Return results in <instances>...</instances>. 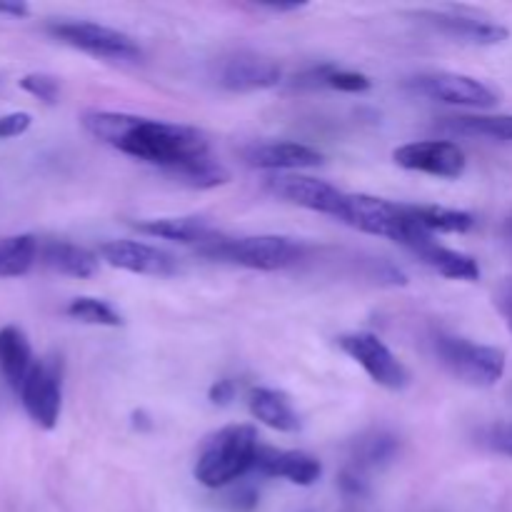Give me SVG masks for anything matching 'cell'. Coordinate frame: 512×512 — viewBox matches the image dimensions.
Segmentation results:
<instances>
[{"label":"cell","mask_w":512,"mask_h":512,"mask_svg":"<svg viewBox=\"0 0 512 512\" xmlns=\"http://www.w3.org/2000/svg\"><path fill=\"white\" fill-rule=\"evenodd\" d=\"M80 123L100 143L135 160L158 165L168 173L210 155L208 138L193 125L115 113V110H85Z\"/></svg>","instance_id":"6da1fadb"},{"label":"cell","mask_w":512,"mask_h":512,"mask_svg":"<svg viewBox=\"0 0 512 512\" xmlns=\"http://www.w3.org/2000/svg\"><path fill=\"white\" fill-rule=\"evenodd\" d=\"M258 450V430L253 425H225L200 448L195 480L208 490L228 488L255 470Z\"/></svg>","instance_id":"7a4b0ae2"},{"label":"cell","mask_w":512,"mask_h":512,"mask_svg":"<svg viewBox=\"0 0 512 512\" xmlns=\"http://www.w3.org/2000/svg\"><path fill=\"white\" fill-rule=\"evenodd\" d=\"M338 220H343L350 228L363 230V233L383 235V238L395 240L410 250H415L425 240L435 238L410 218L405 205L390 203V200L368 193H345V203Z\"/></svg>","instance_id":"3957f363"},{"label":"cell","mask_w":512,"mask_h":512,"mask_svg":"<svg viewBox=\"0 0 512 512\" xmlns=\"http://www.w3.org/2000/svg\"><path fill=\"white\" fill-rule=\"evenodd\" d=\"M198 253L220 263L273 273L298 263L305 248L298 240L285 235H245V238H220L205 248H198Z\"/></svg>","instance_id":"277c9868"},{"label":"cell","mask_w":512,"mask_h":512,"mask_svg":"<svg viewBox=\"0 0 512 512\" xmlns=\"http://www.w3.org/2000/svg\"><path fill=\"white\" fill-rule=\"evenodd\" d=\"M435 355L455 380L470 388H495L508 368L503 350L495 345L473 343L460 335H435Z\"/></svg>","instance_id":"5b68a950"},{"label":"cell","mask_w":512,"mask_h":512,"mask_svg":"<svg viewBox=\"0 0 512 512\" xmlns=\"http://www.w3.org/2000/svg\"><path fill=\"white\" fill-rule=\"evenodd\" d=\"M50 33L70 48H78L93 58L113 60V63H138L143 60V48L128 33L90 20H63L50 25Z\"/></svg>","instance_id":"8992f818"},{"label":"cell","mask_w":512,"mask_h":512,"mask_svg":"<svg viewBox=\"0 0 512 512\" xmlns=\"http://www.w3.org/2000/svg\"><path fill=\"white\" fill-rule=\"evenodd\" d=\"M338 345L380 388L398 393L410 385V373L403 360L375 333H345L338 338Z\"/></svg>","instance_id":"52a82bcc"},{"label":"cell","mask_w":512,"mask_h":512,"mask_svg":"<svg viewBox=\"0 0 512 512\" xmlns=\"http://www.w3.org/2000/svg\"><path fill=\"white\" fill-rule=\"evenodd\" d=\"M20 403L38 428L53 430L63 410V368L55 358L35 360L20 388Z\"/></svg>","instance_id":"ba28073f"},{"label":"cell","mask_w":512,"mask_h":512,"mask_svg":"<svg viewBox=\"0 0 512 512\" xmlns=\"http://www.w3.org/2000/svg\"><path fill=\"white\" fill-rule=\"evenodd\" d=\"M413 88L425 98L440 100L445 105H460V108L488 110L500 103V95L488 83L473 75L450 73V70L418 75L413 80Z\"/></svg>","instance_id":"9c48e42d"},{"label":"cell","mask_w":512,"mask_h":512,"mask_svg":"<svg viewBox=\"0 0 512 512\" xmlns=\"http://www.w3.org/2000/svg\"><path fill=\"white\" fill-rule=\"evenodd\" d=\"M265 188L285 203L313 210V213L333 215V218H340L345 203L343 190L303 173H275L265 180Z\"/></svg>","instance_id":"30bf717a"},{"label":"cell","mask_w":512,"mask_h":512,"mask_svg":"<svg viewBox=\"0 0 512 512\" xmlns=\"http://www.w3.org/2000/svg\"><path fill=\"white\" fill-rule=\"evenodd\" d=\"M395 165L415 173L435 175V178L455 180L468 168L465 150L450 140H418V143H405L393 150Z\"/></svg>","instance_id":"8fae6325"},{"label":"cell","mask_w":512,"mask_h":512,"mask_svg":"<svg viewBox=\"0 0 512 512\" xmlns=\"http://www.w3.org/2000/svg\"><path fill=\"white\" fill-rule=\"evenodd\" d=\"M418 18L438 28L440 33L470 45H500L510 38V30L503 23L485 18L465 8H443V10H418Z\"/></svg>","instance_id":"7c38bea8"},{"label":"cell","mask_w":512,"mask_h":512,"mask_svg":"<svg viewBox=\"0 0 512 512\" xmlns=\"http://www.w3.org/2000/svg\"><path fill=\"white\" fill-rule=\"evenodd\" d=\"M283 70L268 55L253 53V50H238L220 60L218 83L230 93H255L280 85Z\"/></svg>","instance_id":"4fadbf2b"},{"label":"cell","mask_w":512,"mask_h":512,"mask_svg":"<svg viewBox=\"0 0 512 512\" xmlns=\"http://www.w3.org/2000/svg\"><path fill=\"white\" fill-rule=\"evenodd\" d=\"M100 258L113 268L135 275H153L165 278L178 270V263L170 253L155 248V245L138 243V240H108L98 248Z\"/></svg>","instance_id":"5bb4252c"},{"label":"cell","mask_w":512,"mask_h":512,"mask_svg":"<svg viewBox=\"0 0 512 512\" xmlns=\"http://www.w3.org/2000/svg\"><path fill=\"white\" fill-rule=\"evenodd\" d=\"M243 160L250 168L273 170V173H298L303 168H315L323 163V153L295 140H273L255 143L243 150Z\"/></svg>","instance_id":"9a60e30c"},{"label":"cell","mask_w":512,"mask_h":512,"mask_svg":"<svg viewBox=\"0 0 512 512\" xmlns=\"http://www.w3.org/2000/svg\"><path fill=\"white\" fill-rule=\"evenodd\" d=\"M255 470L265 478H283L300 488H310L323 475V463L305 450H280L260 445Z\"/></svg>","instance_id":"2e32d148"},{"label":"cell","mask_w":512,"mask_h":512,"mask_svg":"<svg viewBox=\"0 0 512 512\" xmlns=\"http://www.w3.org/2000/svg\"><path fill=\"white\" fill-rule=\"evenodd\" d=\"M133 228L143 235L175 240V243H185V245H198V248H205V245L223 238V235L208 223V220L198 218V215H180V218H148V220H138V223H133Z\"/></svg>","instance_id":"e0dca14e"},{"label":"cell","mask_w":512,"mask_h":512,"mask_svg":"<svg viewBox=\"0 0 512 512\" xmlns=\"http://www.w3.org/2000/svg\"><path fill=\"white\" fill-rule=\"evenodd\" d=\"M248 408L255 420L278 430V433H298L300 425H303L293 400L283 390L253 388L248 393Z\"/></svg>","instance_id":"ac0fdd59"},{"label":"cell","mask_w":512,"mask_h":512,"mask_svg":"<svg viewBox=\"0 0 512 512\" xmlns=\"http://www.w3.org/2000/svg\"><path fill=\"white\" fill-rule=\"evenodd\" d=\"M33 365L35 358L28 335L15 325L0 328V373H3L5 383L20 393Z\"/></svg>","instance_id":"d6986e66"},{"label":"cell","mask_w":512,"mask_h":512,"mask_svg":"<svg viewBox=\"0 0 512 512\" xmlns=\"http://www.w3.org/2000/svg\"><path fill=\"white\" fill-rule=\"evenodd\" d=\"M413 253L418 255L428 268H433L435 273L443 275V278L448 280H465V283H473V280L480 278V265L473 255L445 248V245H440L435 238L420 243Z\"/></svg>","instance_id":"ffe728a7"},{"label":"cell","mask_w":512,"mask_h":512,"mask_svg":"<svg viewBox=\"0 0 512 512\" xmlns=\"http://www.w3.org/2000/svg\"><path fill=\"white\" fill-rule=\"evenodd\" d=\"M40 260L50 270L68 278H90L98 270V255L68 240H50L40 248Z\"/></svg>","instance_id":"44dd1931"},{"label":"cell","mask_w":512,"mask_h":512,"mask_svg":"<svg viewBox=\"0 0 512 512\" xmlns=\"http://www.w3.org/2000/svg\"><path fill=\"white\" fill-rule=\"evenodd\" d=\"M410 218L425 230V233H468L475 228V218L465 210L440 208V205H405Z\"/></svg>","instance_id":"7402d4cb"},{"label":"cell","mask_w":512,"mask_h":512,"mask_svg":"<svg viewBox=\"0 0 512 512\" xmlns=\"http://www.w3.org/2000/svg\"><path fill=\"white\" fill-rule=\"evenodd\" d=\"M40 258V245L35 235L20 233L0 238V278H20Z\"/></svg>","instance_id":"603a6c76"},{"label":"cell","mask_w":512,"mask_h":512,"mask_svg":"<svg viewBox=\"0 0 512 512\" xmlns=\"http://www.w3.org/2000/svg\"><path fill=\"white\" fill-rule=\"evenodd\" d=\"M298 85H310V88H330L340 90V93H365L373 88V80L355 70H340L335 65H318V68L308 70L300 75Z\"/></svg>","instance_id":"cb8c5ba5"},{"label":"cell","mask_w":512,"mask_h":512,"mask_svg":"<svg viewBox=\"0 0 512 512\" xmlns=\"http://www.w3.org/2000/svg\"><path fill=\"white\" fill-rule=\"evenodd\" d=\"M400 453V440L395 438L388 430H370L368 435L355 440L353 448V460L358 468H380V465L395 460V455Z\"/></svg>","instance_id":"d4e9b609"},{"label":"cell","mask_w":512,"mask_h":512,"mask_svg":"<svg viewBox=\"0 0 512 512\" xmlns=\"http://www.w3.org/2000/svg\"><path fill=\"white\" fill-rule=\"evenodd\" d=\"M173 175L178 183L188 185V188L195 190H210L218 188V185H225L230 180V173L213 158V155H205V158L195 160V163L185 165V168L173 170Z\"/></svg>","instance_id":"484cf974"},{"label":"cell","mask_w":512,"mask_h":512,"mask_svg":"<svg viewBox=\"0 0 512 512\" xmlns=\"http://www.w3.org/2000/svg\"><path fill=\"white\" fill-rule=\"evenodd\" d=\"M65 315L78 323L85 325H100V328H120L123 325V315L100 298H75L65 308Z\"/></svg>","instance_id":"4316f807"},{"label":"cell","mask_w":512,"mask_h":512,"mask_svg":"<svg viewBox=\"0 0 512 512\" xmlns=\"http://www.w3.org/2000/svg\"><path fill=\"white\" fill-rule=\"evenodd\" d=\"M455 128L463 133L485 135V138L495 140H512V113L503 115H463V118H453Z\"/></svg>","instance_id":"83f0119b"},{"label":"cell","mask_w":512,"mask_h":512,"mask_svg":"<svg viewBox=\"0 0 512 512\" xmlns=\"http://www.w3.org/2000/svg\"><path fill=\"white\" fill-rule=\"evenodd\" d=\"M20 88L25 90L28 95L38 98L40 103L55 105L60 98V80L55 75L48 73H28L18 80Z\"/></svg>","instance_id":"f1b7e54d"},{"label":"cell","mask_w":512,"mask_h":512,"mask_svg":"<svg viewBox=\"0 0 512 512\" xmlns=\"http://www.w3.org/2000/svg\"><path fill=\"white\" fill-rule=\"evenodd\" d=\"M33 118L30 113H8V115H0V140H8V138H18L23 135L25 130L30 128Z\"/></svg>","instance_id":"f546056e"},{"label":"cell","mask_w":512,"mask_h":512,"mask_svg":"<svg viewBox=\"0 0 512 512\" xmlns=\"http://www.w3.org/2000/svg\"><path fill=\"white\" fill-rule=\"evenodd\" d=\"M495 308L503 315L505 325H508L512 333V275L500 280V285L495 288Z\"/></svg>","instance_id":"4dcf8cb0"},{"label":"cell","mask_w":512,"mask_h":512,"mask_svg":"<svg viewBox=\"0 0 512 512\" xmlns=\"http://www.w3.org/2000/svg\"><path fill=\"white\" fill-rule=\"evenodd\" d=\"M488 445L493 450H498V453L510 455V458H512V423L495 425V428H490Z\"/></svg>","instance_id":"1f68e13d"},{"label":"cell","mask_w":512,"mask_h":512,"mask_svg":"<svg viewBox=\"0 0 512 512\" xmlns=\"http://www.w3.org/2000/svg\"><path fill=\"white\" fill-rule=\"evenodd\" d=\"M235 393H238V388H235L233 380L223 378L218 380V383H213V388L208 390V398L210 403L215 405H228L230 400H235Z\"/></svg>","instance_id":"d6a6232c"},{"label":"cell","mask_w":512,"mask_h":512,"mask_svg":"<svg viewBox=\"0 0 512 512\" xmlns=\"http://www.w3.org/2000/svg\"><path fill=\"white\" fill-rule=\"evenodd\" d=\"M0 13L15 15V18H25L30 13V8L25 3H0Z\"/></svg>","instance_id":"836d02e7"},{"label":"cell","mask_w":512,"mask_h":512,"mask_svg":"<svg viewBox=\"0 0 512 512\" xmlns=\"http://www.w3.org/2000/svg\"><path fill=\"white\" fill-rule=\"evenodd\" d=\"M265 8L273 10V13H288V10H300V8H303V3H290V5L273 3V5H265Z\"/></svg>","instance_id":"e575fe53"},{"label":"cell","mask_w":512,"mask_h":512,"mask_svg":"<svg viewBox=\"0 0 512 512\" xmlns=\"http://www.w3.org/2000/svg\"><path fill=\"white\" fill-rule=\"evenodd\" d=\"M510 230H512V223H510Z\"/></svg>","instance_id":"d590c367"}]
</instances>
